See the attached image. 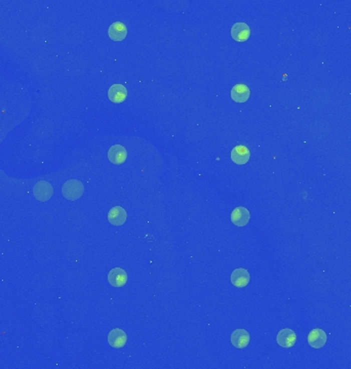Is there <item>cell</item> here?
I'll use <instances>...</instances> for the list:
<instances>
[{"label":"cell","mask_w":351,"mask_h":369,"mask_svg":"<svg viewBox=\"0 0 351 369\" xmlns=\"http://www.w3.org/2000/svg\"><path fill=\"white\" fill-rule=\"evenodd\" d=\"M85 192V186L78 180H67L63 187H62V194L70 201H76L79 199Z\"/></svg>","instance_id":"6da1fadb"},{"label":"cell","mask_w":351,"mask_h":369,"mask_svg":"<svg viewBox=\"0 0 351 369\" xmlns=\"http://www.w3.org/2000/svg\"><path fill=\"white\" fill-rule=\"evenodd\" d=\"M54 194V188L47 180H39L33 187V196L40 202L49 201Z\"/></svg>","instance_id":"7a4b0ae2"},{"label":"cell","mask_w":351,"mask_h":369,"mask_svg":"<svg viewBox=\"0 0 351 369\" xmlns=\"http://www.w3.org/2000/svg\"><path fill=\"white\" fill-rule=\"evenodd\" d=\"M296 340H297L296 334L292 330H290V328H283V330H281L277 334L276 336L277 344L284 348H293L296 344Z\"/></svg>","instance_id":"3957f363"},{"label":"cell","mask_w":351,"mask_h":369,"mask_svg":"<svg viewBox=\"0 0 351 369\" xmlns=\"http://www.w3.org/2000/svg\"><path fill=\"white\" fill-rule=\"evenodd\" d=\"M108 282L113 287L125 286L128 282V274L123 269L116 266V268L110 270V272L108 273Z\"/></svg>","instance_id":"277c9868"},{"label":"cell","mask_w":351,"mask_h":369,"mask_svg":"<svg viewBox=\"0 0 351 369\" xmlns=\"http://www.w3.org/2000/svg\"><path fill=\"white\" fill-rule=\"evenodd\" d=\"M128 158L127 149L121 145H114L108 150V159L111 163L119 166V164L125 163Z\"/></svg>","instance_id":"5b68a950"},{"label":"cell","mask_w":351,"mask_h":369,"mask_svg":"<svg viewBox=\"0 0 351 369\" xmlns=\"http://www.w3.org/2000/svg\"><path fill=\"white\" fill-rule=\"evenodd\" d=\"M307 340L309 346H312L313 348H321L325 344L327 336L324 330H320V328H315V330H312L309 332Z\"/></svg>","instance_id":"8992f818"},{"label":"cell","mask_w":351,"mask_h":369,"mask_svg":"<svg viewBox=\"0 0 351 369\" xmlns=\"http://www.w3.org/2000/svg\"><path fill=\"white\" fill-rule=\"evenodd\" d=\"M251 29L245 23H235L231 28V36L237 42H244L250 38Z\"/></svg>","instance_id":"52a82bcc"},{"label":"cell","mask_w":351,"mask_h":369,"mask_svg":"<svg viewBox=\"0 0 351 369\" xmlns=\"http://www.w3.org/2000/svg\"><path fill=\"white\" fill-rule=\"evenodd\" d=\"M128 342V336L120 328H114L108 334V342L111 346L115 348H120L125 346Z\"/></svg>","instance_id":"ba28073f"},{"label":"cell","mask_w":351,"mask_h":369,"mask_svg":"<svg viewBox=\"0 0 351 369\" xmlns=\"http://www.w3.org/2000/svg\"><path fill=\"white\" fill-rule=\"evenodd\" d=\"M250 218L251 214L249 210H246L245 208L242 206L236 208L231 212V222L235 226H237V227H244V226H246L247 222H250Z\"/></svg>","instance_id":"9c48e42d"},{"label":"cell","mask_w":351,"mask_h":369,"mask_svg":"<svg viewBox=\"0 0 351 369\" xmlns=\"http://www.w3.org/2000/svg\"><path fill=\"white\" fill-rule=\"evenodd\" d=\"M250 273L243 268L235 269L231 274V283L237 288H242L250 283Z\"/></svg>","instance_id":"30bf717a"},{"label":"cell","mask_w":351,"mask_h":369,"mask_svg":"<svg viewBox=\"0 0 351 369\" xmlns=\"http://www.w3.org/2000/svg\"><path fill=\"white\" fill-rule=\"evenodd\" d=\"M128 96V90L122 84H113L108 90L109 100L114 104H120Z\"/></svg>","instance_id":"8fae6325"},{"label":"cell","mask_w":351,"mask_h":369,"mask_svg":"<svg viewBox=\"0 0 351 369\" xmlns=\"http://www.w3.org/2000/svg\"><path fill=\"white\" fill-rule=\"evenodd\" d=\"M251 152L245 146L238 145L234 147L231 151V160L238 166H242V164L247 163L250 160Z\"/></svg>","instance_id":"7c38bea8"},{"label":"cell","mask_w":351,"mask_h":369,"mask_svg":"<svg viewBox=\"0 0 351 369\" xmlns=\"http://www.w3.org/2000/svg\"><path fill=\"white\" fill-rule=\"evenodd\" d=\"M128 218V214L121 206H114L108 212V220L113 226H122Z\"/></svg>","instance_id":"4fadbf2b"},{"label":"cell","mask_w":351,"mask_h":369,"mask_svg":"<svg viewBox=\"0 0 351 369\" xmlns=\"http://www.w3.org/2000/svg\"><path fill=\"white\" fill-rule=\"evenodd\" d=\"M251 336L245 330H236L231 334V344L237 348H244L250 344Z\"/></svg>","instance_id":"5bb4252c"},{"label":"cell","mask_w":351,"mask_h":369,"mask_svg":"<svg viewBox=\"0 0 351 369\" xmlns=\"http://www.w3.org/2000/svg\"><path fill=\"white\" fill-rule=\"evenodd\" d=\"M108 35L110 39H112L113 41H121L127 37L128 28L121 22H115L112 25H110L108 29Z\"/></svg>","instance_id":"9a60e30c"},{"label":"cell","mask_w":351,"mask_h":369,"mask_svg":"<svg viewBox=\"0 0 351 369\" xmlns=\"http://www.w3.org/2000/svg\"><path fill=\"white\" fill-rule=\"evenodd\" d=\"M251 94L250 88L245 84H236L231 90V98L236 102H244Z\"/></svg>","instance_id":"2e32d148"}]
</instances>
